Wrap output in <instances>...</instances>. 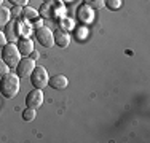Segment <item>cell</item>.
<instances>
[{
  "label": "cell",
  "instance_id": "1",
  "mask_svg": "<svg viewBox=\"0 0 150 143\" xmlns=\"http://www.w3.org/2000/svg\"><path fill=\"white\" fill-rule=\"evenodd\" d=\"M66 6H64L62 2L59 0H50V2H43L38 10V14L45 19H54L59 21L61 18L66 16Z\"/></svg>",
  "mask_w": 150,
  "mask_h": 143
},
{
  "label": "cell",
  "instance_id": "2",
  "mask_svg": "<svg viewBox=\"0 0 150 143\" xmlns=\"http://www.w3.org/2000/svg\"><path fill=\"white\" fill-rule=\"evenodd\" d=\"M19 92V76L16 73H6L0 80V94L5 99H13Z\"/></svg>",
  "mask_w": 150,
  "mask_h": 143
},
{
  "label": "cell",
  "instance_id": "3",
  "mask_svg": "<svg viewBox=\"0 0 150 143\" xmlns=\"http://www.w3.org/2000/svg\"><path fill=\"white\" fill-rule=\"evenodd\" d=\"M21 57L23 56H21L18 46L13 41H8L5 46H2V60L10 67V69L18 65V62L21 60Z\"/></svg>",
  "mask_w": 150,
  "mask_h": 143
},
{
  "label": "cell",
  "instance_id": "4",
  "mask_svg": "<svg viewBox=\"0 0 150 143\" xmlns=\"http://www.w3.org/2000/svg\"><path fill=\"white\" fill-rule=\"evenodd\" d=\"M30 83L34 88L37 89H43L48 86V81H50V76H48V72H46L45 67L42 65H35L34 72L30 73Z\"/></svg>",
  "mask_w": 150,
  "mask_h": 143
},
{
  "label": "cell",
  "instance_id": "5",
  "mask_svg": "<svg viewBox=\"0 0 150 143\" xmlns=\"http://www.w3.org/2000/svg\"><path fill=\"white\" fill-rule=\"evenodd\" d=\"M34 69H35V60H32L29 56H24V57H21V60L16 65V75L19 78L30 76V73L34 72Z\"/></svg>",
  "mask_w": 150,
  "mask_h": 143
},
{
  "label": "cell",
  "instance_id": "6",
  "mask_svg": "<svg viewBox=\"0 0 150 143\" xmlns=\"http://www.w3.org/2000/svg\"><path fill=\"white\" fill-rule=\"evenodd\" d=\"M43 100H45V95H43V91L42 89H37L34 88L29 94L26 95V107H29V108H40L42 105H43Z\"/></svg>",
  "mask_w": 150,
  "mask_h": 143
},
{
  "label": "cell",
  "instance_id": "7",
  "mask_svg": "<svg viewBox=\"0 0 150 143\" xmlns=\"http://www.w3.org/2000/svg\"><path fill=\"white\" fill-rule=\"evenodd\" d=\"M35 37H37L38 43H40L42 46H45V48H53V46H54V37H53V32L50 30L48 27L43 26V27L37 29Z\"/></svg>",
  "mask_w": 150,
  "mask_h": 143
},
{
  "label": "cell",
  "instance_id": "8",
  "mask_svg": "<svg viewBox=\"0 0 150 143\" xmlns=\"http://www.w3.org/2000/svg\"><path fill=\"white\" fill-rule=\"evenodd\" d=\"M77 19L80 21L83 26H88V24H91L93 21H94V10L90 8L88 5H80L77 8Z\"/></svg>",
  "mask_w": 150,
  "mask_h": 143
},
{
  "label": "cell",
  "instance_id": "9",
  "mask_svg": "<svg viewBox=\"0 0 150 143\" xmlns=\"http://www.w3.org/2000/svg\"><path fill=\"white\" fill-rule=\"evenodd\" d=\"M53 37H54V45H58L59 48H67L70 45V35L62 29H58V30L53 32Z\"/></svg>",
  "mask_w": 150,
  "mask_h": 143
},
{
  "label": "cell",
  "instance_id": "10",
  "mask_svg": "<svg viewBox=\"0 0 150 143\" xmlns=\"http://www.w3.org/2000/svg\"><path fill=\"white\" fill-rule=\"evenodd\" d=\"M18 21L19 19H13L5 26V37L8 41H15L16 38H19V27H18Z\"/></svg>",
  "mask_w": 150,
  "mask_h": 143
},
{
  "label": "cell",
  "instance_id": "11",
  "mask_svg": "<svg viewBox=\"0 0 150 143\" xmlns=\"http://www.w3.org/2000/svg\"><path fill=\"white\" fill-rule=\"evenodd\" d=\"M48 84L51 86L53 89H56V91H61V89H66L67 88L69 80H67V76H64V75H54V76L50 78Z\"/></svg>",
  "mask_w": 150,
  "mask_h": 143
},
{
  "label": "cell",
  "instance_id": "12",
  "mask_svg": "<svg viewBox=\"0 0 150 143\" xmlns=\"http://www.w3.org/2000/svg\"><path fill=\"white\" fill-rule=\"evenodd\" d=\"M18 49H19L21 56H29L32 51H34V41L30 40V38H19L18 40Z\"/></svg>",
  "mask_w": 150,
  "mask_h": 143
},
{
  "label": "cell",
  "instance_id": "13",
  "mask_svg": "<svg viewBox=\"0 0 150 143\" xmlns=\"http://www.w3.org/2000/svg\"><path fill=\"white\" fill-rule=\"evenodd\" d=\"M21 18L24 21H34L35 18H38V11L32 6H23V13H21Z\"/></svg>",
  "mask_w": 150,
  "mask_h": 143
},
{
  "label": "cell",
  "instance_id": "14",
  "mask_svg": "<svg viewBox=\"0 0 150 143\" xmlns=\"http://www.w3.org/2000/svg\"><path fill=\"white\" fill-rule=\"evenodd\" d=\"M11 21V14H10V10L5 8V6H0V27H5L6 24Z\"/></svg>",
  "mask_w": 150,
  "mask_h": 143
},
{
  "label": "cell",
  "instance_id": "15",
  "mask_svg": "<svg viewBox=\"0 0 150 143\" xmlns=\"http://www.w3.org/2000/svg\"><path fill=\"white\" fill-rule=\"evenodd\" d=\"M35 114H37V110L29 108V107H27V108L23 111V119H24V121H27V123H30V121H34V119H35Z\"/></svg>",
  "mask_w": 150,
  "mask_h": 143
},
{
  "label": "cell",
  "instance_id": "16",
  "mask_svg": "<svg viewBox=\"0 0 150 143\" xmlns=\"http://www.w3.org/2000/svg\"><path fill=\"white\" fill-rule=\"evenodd\" d=\"M85 5H88L90 8H93L96 11V10H101L102 6H104V0H83Z\"/></svg>",
  "mask_w": 150,
  "mask_h": 143
},
{
  "label": "cell",
  "instance_id": "17",
  "mask_svg": "<svg viewBox=\"0 0 150 143\" xmlns=\"http://www.w3.org/2000/svg\"><path fill=\"white\" fill-rule=\"evenodd\" d=\"M58 22H59L61 29H62V30H66V32H67V30H70V29H74V21H72V19H67L66 16L61 18Z\"/></svg>",
  "mask_w": 150,
  "mask_h": 143
},
{
  "label": "cell",
  "instance_id": "18",
  "mask_svg": "<svg viewBox=\"0 0 150 143\" xmlns=\"http://www.w3.org/2000/svg\"><path fill=\"white\" fill-rule=\"evenodd\" d=\"M104 6H107L110 11H115L121 6V0H104Z\"/></svg>",
  "mask_w": 150,
  "mask_h": 143
},
{
  "label": "cell",
  "instance_id": "19",
  "mask_svg": "<svg viewBox=\"0 0 150 143\" xmlns=\"http://www.w3.org/2000/svg\"><path fill=\"white\" fill-rule=\"evenodd\" d=\"M75 35H77L78 40H85V38L88 37V27L86 26L77 27V29H75Z\"/></svg>",
  "mask_w": 150,
  "mask_h": 143
},
{
  "label": "cell",
  "instance_id": "20",
  "mask_svg": "<svg viewBox=\"0 0 150 143\" xmlns=\"http://www.w3.org/2000/svg\"><path fill=\"white\" fill-rule=\"evenodd\" d=\"M21 13H23V6H13V8L10 10V14H11L13 19H19Z\"/></svg>",
  "mask_w": 150,
  "mask_h": 143
},
{
  "label": "cell",
  "instance_id": "21",
  "mask_svg": "<svg viewBox=\"0 0 150 143\" xmlns=\"http://www.w3.org/2000/svg\"><path fill=\"white\" fill-rule=\"evenodd\" d=\"M6 73H10V67L6 65V64L3 62L2 59H0V78H2V76H5Z\"/></svg>",
  "mask_w": 150,
  "mask_h": 143
},
{
  "label": "cell",
  "instance_id": "22",
  "mask_svg": "<svg viewBox=\"0 0 150 143\" xmlns=\"http://www.w3.org/2000/svg\"><path fill=\"white\" fill-rule=\"evenodd\" d=\"M13 6H26L29 3V0H8Z\"/></svg>",
  "mask_w": 150,
  "mask_h": 143
},
{
  "label": "cell",
  "instance_id": "23",
  "mask_svg": "<svg viewBox=\"0 0 150 143\" xmlns=\"http://www.w3.org/2000/svg\"><path fill=\"white\" fill-rule=\"evenodd\" d=\"M6 43H8V40H6V37H5V32L0 30V46H5Z\"/></svg>",
  "mask_w": 150,
  "mask_h": 143
},
{
  "label": "cell",
  "instance_id": "24",
  "mask_svg": "<svg viewBox=\"0 0 150 143\" xmlns=\"http://www.w3.org/2000/svg\"><path fill=\"white\" fill-rule=\"evenodd\" d=\"M32 26L37 27V29H40V27H43V21L38 19V18H35V19H34V24H32Z\"/></svg>",
  "mask_w": 150,
  "mask_h": 143
},
{
  "label": "cell",
  "instance_id": "25",
  "mask_svg": "<svg viewBox=\"0 0 150 143\" xmlns=\"http://www.w3.org/2000/svg\"><path fill=\"white\" fill-rule=\"evenodd\" d=\"M29 57H30L32 60H38V57H40V54H38V53H37V51H35V49H34V51H32L30 54H29Z\"/></svg>",
  "mask_w": 150,
  "mask_h": 143
},
{
  "label": "cell",
  "instance_id": "26",
  "mask_svg": "<svg viewBox=\"0 0 150 143\" xmlns=\"http://www.w3.org/2000/svg\"><path fill=\"white\" fill-rule=\"evenodd\" d=\"M59 2H62V3H64V2H74V0H59Z\"/></svg>",
  "mask_w": 150,
  "mask_h": 143
},
{
  "label": "cell",
  "instance_id": "27",
  "mask_svg": "<svg viewBox=\"0 0 150 143\" xmlns=\"http://www.w3.org/2000/svg\"><path fill=\"white\" fill-rule=\"evenodd\" d=\"M2 3H3V0H0V6H2Z\"/></svg>",
  "mask_w": 150,
  "mask_h": 143
},
{
  "label": "cell",
  "instance_id": "28",
  "mask_svg": "<svg viewBox=\"0 0 150 143\" xmlns=\"http://www.w3.org/2000/svg\"><path fill=\"white\" fill-rule=\"evenodd\" d=\"M43 2H50V0H43Z\"/></svg>",
  "mask_w": 150,
  "mask_h": 143
}]
</instances>
